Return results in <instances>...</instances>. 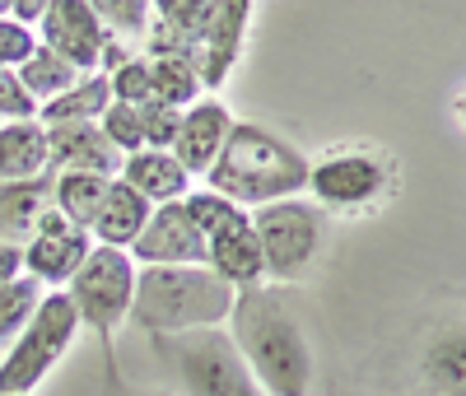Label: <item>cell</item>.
Here are the masks:
<instances>
[{
  "label": "cell",
  "instance_id": "cell-1",
  "mask_svg": "<svg viewBox=\"0 0 466 396\" xmlns=\"http://www.w3.org/2000/svg\"><path fill=\"white\" fill-rule=\"evenodd\" d=\"M224 331L238 345L243 364L252 369V378L266 396H308L313 391V373H318L313 345H308L303 327L294 322V312L266 285L243 289L233 299Z\"/></svg>",
  "mask_w": 466,
  "mask_h": 396
},
{
  "label": "cell",
  "instance_id": "cell-2",
  "mask_svg": "<svg viewBox=\"0 0 466 396\" xmlns=\"http://www.w3.org/2000/svg\"><path fill=\"white\" fill-rule=\"evenodd\" d=\"M206 191L224 196L238 210H261L276 201H294L308 191V158L285 145L276 131L252 127V122H233L215 168L206 173Z\"/></svg>",
  "mask_w": 466,
  "mask_h": 396
},
{
  "label": "cell",
  "instance_id": "cell-3",
  "mask_svg": "<svg viewBox=\"0 0 466 396\" xmlns=\"http://www.w3.org/2000/svg\"><path fill=\"white\" fill-rule=\"evenodd\" d=\"M233 299L238 289H228L210 266H140L127 322L154 340L210 331L228 322Z\"/></svg>",
  "mask_w": 466,
  "mask_h": 396
},
{
  "label": "cell",
  "instance_id": "cell-4",
  "mask_svg": "<svg viewBox=\"0 0 466 396\" xmlns=\"http://www.w3.org/2000/svg\"><path fill=\"white\" fill-rule=\"evenodd\" d=\"M401 164L378 145H336L308 158V196L322 215H378L397 201Z\"/></svg>",
  "mask_w": 466,
  "mask_h": 396
},
{
  "label": "cell",
  "instance_id": "cell-5",
  "mask_svg": "<svg viewBox=\"0 0 466 396\" xmlns=\"http://www.w3.org/2000/svg\"><path fill=\"white\" fill-rule=\"evenodd\" d=\"M173 396H266L224 327L154 340Z\"/></svg>",
  "mask_w": 466,
  "mask_h": 396
},
{
  "label": "cell",
  "instance_id": "cell-6",
  "mask_svg": "<svg viewBox=\"0 0 466 396\" xmlns=\"http://www.w3.org/2000/svg\"><path fill=\"white\" fill-rule=\"evenodd\" d=\"M187 215L197 219L201 238H206V266L219 275L228 289H261L266 280V261H261V248H257V233H252V215L238 210L233 201L215 191H191L187 196Z\"/></svg>",
  "mask_w": 466,
  "mask_h": 396
},
{
  "label": "cell",
  "instance_id": "cell-7",
  "mask_svg": "<svg viewBox=\"0 0 466 396\" xmlns=\"http://www.w3.org/2000/svg\"><path fill=\"white\" fill-rule=\"evenodd\" d=\"M252 233H257V248L266 261V280L299 285L313 275L322 257V210L308 196L252 210Z\"/></svg>",
  "mask_w": 466,
  "mask_h": 396
},
{
  "label": "cell",
  "instance_id": "cell-8",
  "mask_svg": "<svg viewBox=\"0 0 466 396\" xmlns=\"http://www.w3.org/2000/svg\"><path fill=\"white\" fill-rule=\"evenodd\" d=\"M75 331H80V317H75L66 289H47V299L33 312V322L15 336V345L0 360V396H28L66 360Z\"/></svg>",
  "mask_w": 466,
  "mask_h": 396
},
{
  "label": "cell",
  "instance_id": "cell-9",
  "mask_svg": "<svg viewBox=\"0 0 466 396\" xmlns=\"http://www.w3.org/2000/svg\"><path fill=\"white\" fill-rule=\"evenodd\" d=\"M136 275H140V266L131 261V252L94 243L85 266L75 270V280L66 285V299H70L75 317H80V327H94L103 340H112V331L131 317Z\"/></svg>",
  "mask_w": 466,
  "mask_h": 396
},
{
  "label": "cell",
  "instance_id": "cell-10",
  "mask_svg": "<svg viewBox=\"0 0 466 396\" xmlns=\"http://www.w3.org/2000/svg\"><path fill=\"white\" fill-rule=\"evenodd\" d=\"M37 47H47L80 75H98L107 52V28L85 0H47V15L37 24Z\"/></svg>",
  "mask_w": 466,
  "mask_h": 396
},
{
  "label": "cell",
  "instance_id": "cell-11",
  "mask_svg": "<svg viewBox=\"0 0 466 396\" xmlns=\"http://www.w3.org/2000/svg\"><path fill=\"white\" fill-rule=\"evenodd\" d=\"M89 248H94L89 228L70 224L66 215L52 210V215L43 219V228L28 238V248L19 252V261H24L28 280H37L43 289H66V285L75 280V270L85 266Z\"/></svg>",
  "mask_w": 466,
  "mask_h": 396
},
{
  "label": "cell",
  "instance_id": "cell-12",
  "mask_svg": "<svg viewBox=\"0 0 466 396\" xmlns=\"http://www.w3.org/2000/svg\"><path fill=\"white\" fill-rule=\"evenodd\" d=\"M252 0H215V10L201 28V37L191 43V66L201 75V89H224L228 70L238 66L243 43H248V28H252Z\"/></svg>",
  "mask_w": 466,
  "mask_h": 396
},
{
  "label": "cell",
  "instance_id": "cell-13",
  "mask_svg": "<svg viewBox=\"0 0 466 396\" xmlns=\"http://www.w3.org/2000/svg\"><path fill=\"white\" fill-rule=\"evenodd\" d=\"M131 261L136 266H206V238L182 201L154 206L149 224L131 243Z\"/></svg>",
  "mask_w": 466,
  "mask_h": 396
},
{
  "label": "cell",
  "instance_id": "cell-14",
  "mask_svg": "<svg viewBox=\"0 0 466 396\" xmlns=\"http://www.w3.org/2000/svg\"><path fill=\"white\" fill-rule=\"evenodd\" d=\"M127 158L116 145L98 131V122H70V127H47V173H94V178H122Z\"/></svg>",
  "mask_w": 466,
  "mask_h": 396
},
{
  "label": "cell",
  "instance_id": "cell-15",
  "mask_svg": "<svg viewBox=\"0 0 466 396\" xmlns=\"http://www.w3.org/2000/svg\"><path fill=\"white\" fill-rule=\"evenodd\" d=\"M228 131H233L228 107L219 98H201V103H191L182 112V127H177V140H173L168 154L182 164L187 178H206L215 168V158H219Z\"/></svg>",
  "mask_w": 466,
  "mask_h": 396
},
{
  "label": "cell",
  "instance_id": "cell-16",
  "mask_svg": "<svg viewBox=\"0 0 466 396\" xmlns=\"http://www.w3.org/2000/svg\"><path fill=\"white\" fill-rule=\"evenodd\" d=\"M56 210L52 201V178L37 182H5L0 187V248L24 252L28 238L43 228V219Z\"/></svg>",
  "mask_w": 466,
  "mask_h": 396
},
{
  "label": "cell",
  "instance_id": "cell-17",
  "mask_svg": "<svg viewBox=\"0 0 466 396\" xmlns=\"http://www.w3.org/2000/svg\"><path fill=\"white\" fill-rule=\"evenodd\" d=\"M149 215H154V206L145 201V196H136L122 178H112L103 206H98V215H94V224H89V238H94L98 248H122V252H131V243L140 238V228L149 224Z\"/></svg>",
  "mask_w": 466,
  "mask_h": 396
},
{
  "label": "cell",
  "instance_id": "cell-18",
  "mask_svg": "<svg viewBox=\"0 0 466 396\" xmlns=\"http://www.w3.org/2000/svg\"><path fill=\"white\" fill-rule=\"evenodd\" d=\"M122 182L145 196L149 206H173V201H187L191 196V178L182 173V164L168 154V149H140L122 164Z\"/></svg>",
  "mask_w": 466,
  "mask_h": 396
},
{
  "label": "cell",
  "instance_id": "cell-19",
  "mask_svg": "<svg viewBox=\"0 0 466 396\" xmlns=\"http://www.w3.org/2000/svg\"><path fill=\"white\" fill-rule=\"evenodd\" d=\"M47 173V127L28 122H0V187L5 182H37Z\"/></svg>",
  "mask_w": 466,
  "mask_h": 396
},
{
  "label": "cell",
  "instance_id": "cell-20",
  "mask_svg": "<svg viewBox=\"0 0 466 396\" xmlns=\"http://www.w3.org/2000/svg\"><path fill=\"white\" fill-rule=\"evenodd\" d=\"M112 107V85L107 75H85L75 89H66L61 98L37 107V122L43 127H70V122H98V117Z\"/></svg>",
  "mask_w": 466,
  "mask_h": 396
},
{
  "label": "cell",
  "instance_id": "cell-21",
  "mask_svg": "<svg viewBox=\"0 0 466 396\" xmlns=\"http://www.w3.org/2000/svg\"><path fill=\"white\" fill-rule=\"evenodd\" d=\"M424 387L434 396H466V331H443L424 350Z\"/></svg>",
  "mask_w": 466,
  "mask_h": 396
},
{
  "label": "cell",
  "instance_id": "cell-22",
  "mask_svg": "<svg viewBox=\"0 0 466 396\" xmlns=\"http://www.w3.org/2000/svg\"><path fill=\"white\" fill-rule=\"evenodd\" d=\"M15 79H19V89L37 103V107H43V103H52V98H61L66 89H75V85H80V70H75V66H66L61 56H52L47 47H37L19 70H15Z\"/></svg>",
  "mask_w": 466,
  "mask_h": 396
},
{
  "label": "cell",
  "instance_id": "cell-23",
  "mask_svg": "<svg viewBox=\"0 0 466 396\" xmlns=\"http://www.w3.org/2000/svg\"><path fill=\"white\" fill-rule=\"evenodd\" d=\"M149 61V85H154V103H168L177 112H187L191 103H201V75L182 56H145Z\"/></svg>",
  "mask_w": 466,
  "mask_h": 396
},
{
  "label": "cell",
  "instance_id": "cell-24",
  "mask_svg": "<svg viewBox=\"0 0 466 396\" xmlns=\"http://www.w3.org/2000/svg\"><path fill=\"white\" fill-rule=\"evenodd\" d=\"M103 196H107V178H94V173H61V178H52L56 215H66L70 224H80V228L94 224Z\"/></svg>",
  "mask_w": 466,
  "mask_h": 396
},
{
  "label": "cell",
  "instance_id": "cell-25",
  "mask_svg": "<svg viewBox=\"0 0 466 396\" xmlns=\"http://www.w3.org/2000/svg\"><path fill=\"white\" fill-rule=\"evenodd\" d=\"M94 15H98V24L107 28L112 43H122L127 52L140 56L145 33H149V19H154L149 0H94Z\"/></svg>",
  "mask_w": 466,
  "mask_h": 396
},
{
  "label": "cell",
  "instance_id": "cell-26",
  "mask_svg": "<svg viewBox=\"0 0 466 396\" xmlns=\"http://www.w3.org/2000/svg\"><path fill=\"white\" fill-rule=\"evenodd\" d=\"M43 299H47V289L28 280V275H15V280L0 285V345H15V336L33 322Z\"/></svg>",
  "mask_w": 466,
  "mask_h": 396
},
{
  "label": "cell",
  "instance_id": "cell-27",
  "mask_svg": "<svg viewBox=\"0 0 466 396\" xmlns=\"http://www.w3.org/2000/svg\"><path fill=\"white\" fill-rule=\"evenodd\" d=\"M98 131L116 145V154L131 158L145 149V131H140V107H127V103H112L103 117H98Z\"/></svg>",
  "mask_w": 466,
  "mask_h": 396
},
{
  "label": "cell",
  "instance_id": "cell-28",
  "mask_svg": "<svg viewBox=\"0 0 466 396\" xmlns=\"http://www.w3.org/2000/svg\"><path fill=\"white\" fill-rule=\"evenodd\" d=\"M107 85H112V103H127V107H145V103H154L149 61H145V56L122 61V66H116V70L107 75Z\"/></svg>",
  "mask_w": 466,
  "mask_h": 396
},
{
  "label": "cell",
  "instance_id": "cell-29",
  "mask_svg": "<svg viewBox=\"0 0 466 396\" xmlns=\"http://www.w3.org/2000/svg\"><path fill=\"white\" fill-rule=\"evenodd\" d=\"M182 127V112L168 103H145L140 107V131H145V149H173Z\"/></svg>",
  "mask_w": 466,
  "mask_h": 396
},
{
  "label": "cell",
  "instance_id": "cell-30",
  "mask_svg": "<svg viewBox=\"0 0 466 396\" xmlns=\"http://www.w3.org/2000/svg\"><path fill=\"white\" fill-rule=\"evenodd\" d=\"M33 52H37V33L24 28V24H15L10 15H0V70L15 75Z\"/></svg>",
  "mask_w": 466,
  "mask_h": 396
},
{
  "label": "cell",
  "instance_id": "cell-31",
  "mask_svg": "<svg viewBox=\"0 0 466 396\" xmlns=\"http://www.w3.org/2000/svg\"><path fill=\"white\" fill-rule=\"evenodd\" d=\"M28 117H37V103L19 89L10 70H0V122H28Z\"/></svg>",
  "mask_w": 466,
  "mask_h": 396
},
{
  "label": "cell",
  "instance_id": "cell-32",
  "mask_svg": "<svg viewBox=\"0 0 466 396\" xmlns=\"http://www.w3.org/2000/svg\"><path fill=\"white\" fill-rule=\"evenodd\" d=\"M107 396H173L168 387H145V382H122V378H112Z\"/></svg>",
  "mask_w": 466,
  "mask_h": 396
},
{
  "label": "cell",
  "instance_id": "cell-33",
  "mask_svg": "<svg viewBox=\"0 0 466 396\" xmlns=\"http://www.w3.org/2000/svg\"><path fill=\"white\" fill-rule=\"evenodd\" d=\"M15 275H24V261H19V252H15V248H0V285H5V280H15Z\"/></svg>",
  "mask_w": 466,
  "mask_h": 396
},
{
  "label": "cell",
  "instance_id": "cell-34",
  "mask_svg": "<svg viewBox=\"0 0 466 396\" xmlns=\"http://www.w3.org/2000/svg\"><path fill=\"white\" fill-rule=\"evenodd\" d=\"M452 112H457V122H461V127H466V89H461V94H457V98H452Z\"/></svg>",
  "mask_w": 466,
  "mask_h": 396
}]
</instances>
